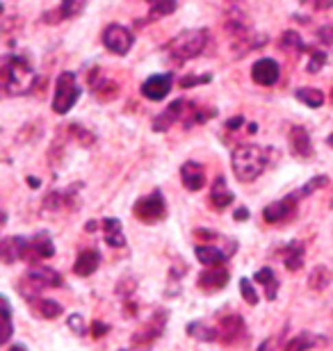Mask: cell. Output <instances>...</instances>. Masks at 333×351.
<instances>
[{
  "label": "cell",
  "mask_w": 333,
  "mask_h": 351,
  "mask_svg": "<svg viewBox=\"0 0 333 351\" xmlns=\"http://www.w3.org/2000/svg\"><path fill=\"white\" fill-rule=\"evenodd\" d=\"M329 144H331V146H333V135H331V137H329Z\"/></svg>",
  "instance_id": "obj_50"
},
{
  "label": "cell",
  "mask_w": 333,
  "mask_h": 351,
  "mask_svg": "<svg viewBox=\"0 0 333 351\" xmlns=\"http://www.w3.org/2000/svg\"><path fill=\"white\" fill-rule=\"evenodd\" d=\"M69 328L76 335H87V324H84L82 315H71V317H69Z\"/></svg>",
  "instance_id": "obj_38"
},
{
  "label": "cell",
  "mask_w": 333,
  "mask_h": 351,
  "mask_svg": "<svg viewBox=\"0 0 333 351\" xmlns=\"http://www.w3.org/2000/svg\"><path fill=\"white\" fill-rule=\"evenodd\" d=\"M329 185V178H327V176H315V178H310L308 182H306V185H303L301 189H299V194H301V199H303V196H308V194H315L317 192V189H322V187H327Z\"/></svg>",
  "instance_id": "obj_36"
},
{
  "label": "cell",
  "mask_w": 333,
  "mask_h": 351,
  "mask_svg": "<svg viewBox=\"0 0 333 351\" xmlns=\"http://www.w3.org/2000/svg\"><path fill=\"white\" fill-rule=\"evenodd\" d=\"M215 333H217V342L233 345V342H238L244 335V319L240 315H226L224 319H219Z\"/></svg>",
  "instance_id": "obj_12"
},
{
  "label": "cell",
  "mask_w": 333,
  "mask_h": 351,
  "mask_svg": "<svg viewBox=\"0 0 333 351\" xmlns=\"http://www.w3.org/2000/svg\"><path fill=\"white\" fill-rule=\"evenodd\" d=\"M0 306H3V326H5L0 342L7 345V342L12 340V331H14V328H12V308H10V301H7V297H0Z\"/></svg>",
  "instance_id": "obj_31"
},
{
  "label": "cell",
  "mask_w": 333,
  "mask_h": 351,
  "mask_svg": "<svg viewBox=\"0 0 333 351\" xmlns=\"http://www.w3.org/2000/svg\"><path fill=\"white\" fill-rule=\"evenodd\" d=\"M208 44V30L205 27H194V30H183L181 34L167 44V53L174 64H185L187 60H194L196 55L203 53Z\"/></svg>",
  "instance_id": "obj_3"
},
{
  "label": "cell",
  "mask_w": 333,
  "mask_h": 351,
  "mask_svg": "<svg viewBox=\"0 0 333 351\" xmlns=\"http://www.w3.org/2000/svg\"><path fill=\"white\" fill-rule=\"evenodd\" d=\"M62 285V276L51 267H44V265H37V267H30L25 271V276L21 278L19 283V292L23 294L25 299L30 301H37V297L46 287H60Z\"/></svg>",
  "instance_id": "obj_4"
},
{
  "label": "cell",
  "mask_w": 333,
  "mask_h": 351,
  "mask_svg": "<svg viewBox=\"0 0 333 351\" xmlns=\"http://www.w3.org/2000/svg\"><path fill=\"white\" fill-rule=\"evenodd\" d=\"M324 338L322 335H315V333H299V335H295L292 340L288 342L286 349L283 351H308V349H313L317 345H322Z\"/></svg>",
  "instance_id": "obj_26"
},
{
  "label": "cell",
  "mask_w": 333,
  "mask_h": 351,
  "mask_svg": "<svg viewBox=\"0 0 333 351\" xmlns=\"http://www.w3.org/2000/svg\"><path fill=\"white\" fill-rule=\"evenodd\" d=\"M192 101H183V98H179V101H174L169 108L162 112V114H158L153 119V130L155 132H162V130H169L176 121H183V119L190 117V112H192Z\"/></svg>",
  "instance_id": "obj_9"
},
{
  "label": "cell",
  "mask_w": 333,
  "mask_h": 351,
  "mask_svg": "<svg viewBox=\"0 0 333 351\" xmlns=\"http://www.w3.org/2000/svg\"><path fill=\"white\" fill-rule=\"evenodd\" d=\"M331 271L327 269L324 265H317L313 271H310V276H308V287L310 290H315V292H322V290H327V287L331 285Z\"/></svg>",
  "instance_id": "obj_27"
},
{
  "label": "cell",
  "mask_w": 333,
  "mask_h": 351,
  "mask_svg": "<svg viewBox=\"0 0 333 351\" xmlns=\"http://www.w3.org/2000/svg\"><path fill=\"white\" fill-rule=\"evenodd\" d=\"M160 3H165V0H148V5H151V7L153 5H160Z\"/></svg>",
  "instance_id": "obj_49"
},
{
  "label": "cell",
  "mask_w": 333,
  "mask_h": 351,
  "mask_svg": "<svg viewBox=\"0 0 333 351\" xmlns=\"http://www.w3.org/2000/svg\"><path fill=\"white\" fill-rule=\"evenodd\" d=\"M55 256V244L51 240V235L46 230H41L34 237L27 240V249H25V261L27 263H39V261H46V258Z\"/></svg>",
  "instance_id": "obj_10"
},
{
  "label": "cell",
  "mask_w": 333,
  "mask_h": 351,
  "mask_svg": "<svg viewBox=\"0 0 333 351\" xmlns=\"http://www.w3.org/2000/svg\"><path fill=\"white\" fill-rule=\"evenodd\" d=\"M281 78V66L279 62L272 58L258 60L251 69V80L260 87H274Z\"/></svg>",
  "instance_id": "obj_11"
},
{
  "label": "cell",
  "mask_w": 333,
  "mask_h": 351,
  "mask_svg": "<svg viewBox=\"0 0 333 351\" xmlns=\"http://www.w3.org/2000/svg\"><path fill=\"white\" fill-rule=\"evenodd\" d=\"M240 292H242V299L246 301L249 306H258V292H256V287L251 285V280L249 278H240Z\"/></svg>",
  "instance_id": "obj_35"
},
{
  "label": "cell",
  "mask_w": 333,
  "mask_h": 351,
  "mask_svg": "<svg viewBox=\"0 0 333 351\" xmlns=\"http://www.w3.org/2000/svg\"><path fill=\"white\" fill-rule=\"evenodd\" d=\"M253 280L265 287V297L269 301L276 299V294H279V280H276V274H274L272 267H263V269H258Z\"/></svg>",
  "instance_id": "obj_25"
},
{
  "label": "cell",
  "mask_w": 333,
  "mask_h": 351,
  "mask_svg": "<svg viewBox=\"0 0 333 351\" xmlns=\"http://www.w3.org/2000/svg\"><path fill=\"white\" fill-rule=\"evenodd\" d=\"M249 219V210L246 208H238L236 210V221H246Z\"/></svg>",
  "instance_id": "obj_44"
},
{
  "label": "cell",
  "mask_w": 333,
  "mask_h": 351,
  "mask_svg": "<svg viewBox=\"0 0 333 351\" xmlns=\"http://www.w3.org/2000/svg\"><path fill=\"white\" fill-rule=\"evenodd\" d=\"M229 278H231V274L226 267H210V269H205L199 276V287H203L205 292L224 290L226 283H229Z\"/></svg>",
  "instance_id": "obj_18"
},
{
  "label": "cell",
  "mask_w": 333,
  "mask_h": 351,
  "mask_svg": "<svg viewBox=\"0 0 333 351\" xmlns=\"http://www.w3.org/2000/svg\"><path fill=\"white\" fill-rule=\"evenodd\" d=\"M176 7H179V3H176V0H165V3H160V5H153L151 7V14H148L146 21H155V19L167 16V14L176 12Z\"/></svg>",
  "instance_id": "obj_34"
},
{
  "label": "cell",
  "mask_w": 333,
  "mask_h": 351,
  "mask_svg": "<svg viewBox=\"0 0 333 351\" xmlns=\"http://www.w3.org/2000/svg\"><path fill=\"white\" fill-rule=\"evenodd\" d=\"M94 228H96V221H89V223H87V230L91 233V230H94Z\"/></svg>",
  "instance_id": "obj_48"
},
{
  "label": "cell",
  "mask_w": 333,
  "mask_h": 351,
  "mask_svg": "<svg viewBox=\"0 0 333 351\" xmlns=\"http://www.w3.org/2000/svg\"><path fill=\"white\" fill-rule=\"evenodd\" d=\"M162 328H165V315L162 313H155V317L148 322V324L141 328V331H137L133 335V342L137 347H146V345H153L155 340L162 335Z\"/></svg>",
  "instance_id": "obj_15"
},
{
  "label": "cell",
  "mask_w": 333,
  "mask_h": 351,
  "mask_svg": "<svg viewBox=\"0 0 333 351\" xmlns=\"http://www.w3.org/2000/svg\"><path fill=\"white\" fill-rule=\"evenodd\" d=\"M133 213L139 221H144V223H155V221L165 219L167 217L165 196H162L160 189H153L148 196H144V199H139L137 203H135Z\"/></svg>",
  "instance_id": "obj_6"
},
{
  "label": "cell",
  "mask_w": 333,
  "mask_h": 351,
  "mask_svg": "<svg viewBox=\"0 0 333 351\" xmlns=\"http://www.w3.org/2000/svg\"><path fill=\"white\" fill-rule=\"evenodd\" d=\"M297 101L299 103H303L306 108H313V110H317V108H322L324 105V94L320 89H315V87H301V89H297Z\"/></svg>",
  "instance_id": "obj_28"
},
{
  "label": "cell",
  "mask_w": 333,
  "mask_h": 351,
  "mask_svg": "<svg viewBox=\"0 0 333 351\" xmlns=\"http://www.w3.org/2000/svg\"><path fill=\"white\" fill-rule=\"evenodd\" d=\"M37 308H39L41 317H46V319H55V317H60V315L65 313L62 304H58V301H53V299H39Z\"/></svg>",
  "instance_id": "obj_30"
},
{
  "label": "cell",
  "mask_w": 333,
  "mask_h": 351,
  "mask_svg": "<svg viewBox=\"0 0 333 351\" xmlns=\"http://www.w3.org/2000/svg\"><path fill=\"white\" fill-rule=\"evenodd\" d=\"M290 151L295 153L297 158H308L313 156V144H310V135L303 125H292L290 128Z\"/></svg>",
  "instance_id": "obj_19"
},
{
  "label": "cell",
  "mask_w": 333,
  "mask_h": 351,
  "mask_svg": "<svg viewBox=\"0 0 333 351\" xmlns=\"http://www.w3.org/2000/svg\"><path fill=\"white\" fill-rule=\"evenodd\" d=\"M69 130H71V135H76L80 142L84 144V146H89V144H94V132H89V130H84L82 125H78V123H73V125H69Z\"/></svg>",
  "instance_id": "obj_37"
},
{
  "label": "cell",
  "mask_w": 333,
  "mask_h": 351,
  "mask_svg": "<svg viewBox=\"0 0 333 351\" xmlns=\"http://www.w3.org/2000/svg\"><path fill=\"white\" fill-rule=\"evenodd\" d=\"M317 39H320L324 46H333V23L322 25L320 30H317Z\"/></svg>",
  "instance_id": "obj_40"
},
{
  "label": "cell",
  "mask_w": 333,
  "mask_h": 351,
  "mask_svg": "<svg viewBox=\"0 0 333 351\" xmlns=\"http://www.w3.org/2000/svg\"><path fill=\"white\" fill-rule=\"evenodd\" d=\"M231 167L240 182L256 180L267 167V151L260 149V146H253V144L238 146V149L233 151Z\"/></svg>",
  "instance_id": "obj_2"
},
{
  "label": "cell",
  "mask_w": 333,
  "mask_h": 351,
  "mask_svg": "<svg viewBox=\"0 0 333 351\" xmlns=\"http://www.w3.org/2000/svg\"><path fill=\"white\" fill-rule=\"evenodd\" d=\"M212 75L205 73V75H183L181 78V87H194V85H201V82H210Z\"/></svg>",
  "instance_id": "obj_39"
},
{
  "label": "cell",
  "mask_w": 333,
  "mask_h": 351,
  "mask_svg": "<svg viewBox=\"0 0 333 351\" xmlns=\"http://www.w3.org/2000/svg\"><path fill=\"white\" fill-rule=\"evenodd\" d=\"M299 199H301V194L292 192V194H288L286 199L269 203V206L263 210V219L267 223H283V221L292 219L295 213H297V203H299Z\"/></svg>",
  "instance_id": "obj_8"
},
{
  "label": "cell",
  "mask_w": 333,
  "mask_h": 351,
  "mask_svg": "<svg viewBox=\"0 0 333 351\" xmlns=\"http://www.w3.org/2000/svg\"><path fill=\"white\" fill-rule=\"evenodd\" d=\"M308 55H310L308 66H306V71H308V73H317L324 64H327V60H329V58H327V53L320 51V48H310Z\"/></svg>",
  "instance_id": "obj_33"
},
{
  "label": "cell",
  "mask_w": 333,
  "mask_h": 351,
  "mask_svg": "<svg viewBox=\"0 0 333 351\" xmlns=\"http://www.w3.org/2000/svg\"><path fill=\"white\" fill-rule=\"evenodd\" d=\"M242 123H244V119H242V117H231L229 121H226V125H229L231 130H233V128H240Z\"/></svg>",
  "instance_id": "obj_43"
},
{
  "label": "cell",
  "mask_w": 333,
  "mask_h": 351,
  "mask_svg": "<svg viewBox=\"0 0 333 351\" xmlns=\"http://www.w3.org/2000/svg\"><path fill=\"white\" fill-rule=\"evenodd\" d=\"M80 98V87L76 82V75L71 71H62L55 82V98H53V112L55 114H67Z\"/></svg>",
  "instance_id": "obj_5"
},
{
  "label": "cell",
  "mask_w": 333,
  "mask_h": 351,
  "mask_svg": "<svg viewBox=\"0 0 333 351\" xmlns=\"http://www.w3.org/2000/svg\"><path fill=\"white\" fill-rule=\"evenodd\" d=\"M25 249H27L25 237H5V240L0 242V261L5 265L25 261Z\"/></svg>",
  "instance_id": "obj_14"
},
{
  "label": "cell",
  "mask_w": 333,
  "mask_h": 351,
  "mask_svg": "<svg viewBox=\"0 0 333 351\" xmlns=\"http://www.w3.org/2000/svg\"><path fill=\"white\" fill-rule=\"evenodd\" d=\"M258 351H274V338L263 340V345L258 347Z\"/></svg>",
  "instance_id": "obj_45"
},
{
  "label": "cell",
  "mask_w": 333,
  "mask_h": 351,
  "mask_svg": "<svg viewBox=\"0 0 333 351\" xmlns=\"http://www.w3.org/2000/svg\"><path fill=\"white\" fill-rule=\"evenodd\" d=\"M281 48H283V51H286V53H301V51H310V48H306V44H303V41H301V37H299V32H297V30H288L286 34H283V37H281Z\"/></svg>",
  "instance_id": "obj_29"
},
{
  "label": "cell",
  "mask_w": 333,
  "mask_h": 351,
  "mask_svg": "<svg viewBox=\"0 0 333 351\" xmlns=\"http://www.w3.org/2000/svg\"><path fill=\"white\" fill-rule=\"evenodd\" d=\"M105 333H108V326H105L101 319L91 322V338H103Z\"/></svg>",
  "instance_id": "obj_41"
},
{
  "label": "cell",
  "mask_w": 333,
  "mask_h": 351,
  "mask_svg": "<svg viewBox=\"0 0 333 351\" xmlns=\"http://www.w3.org/2000/svg\"><path fill=\"white\" fill-rule=\"evenodd\" d=\"M172 85H174L172 73H155L148 80H144V85H141V96H146L148 101H162L165 96H169Z\"/></svg>",
  "instance_id": "obj_13"
},
{
  "label": "cell",
  "mask_w": 333,
  "mask_h": 351,
  "mask_svg": "<svg viewBox=\"0 0 333 351\" xmlns=\"http://www.w3.org/2000/svg\"><path fill=\"white\" fill-rule=\"evenodd\" d=\"M27 185H30V187H39L41 182H39V178H32V176H30V178H27Z\"/></svg>",
  "instance_id": "obj_46"
},
{
  "label": "cell",
  "mask_w": 333,
  "mask_h": 351,
  "mask_svg": "<svg viewBox=\"0 0 333 351\" xmlns=\"http://www.w3.org/2000/svg\"><path fill=\"white\" fill-rule=\"evenodd\" d=\"M10 351H27V349H25V345H12Z\"/></svg>",
  "instance_id": "obj_47"
},
{
  "label": "cell",
  "mask_w": 333,
  "mask_h": 351,
  "mask_svg": "<svg viewBox=\"0 0 333 351\" xmlns=\"http://www.w3.org/2000/svg\"><path fill=\"white\" fill-rule=\"evenodd\" d=\"M98 265H101V254L96 249H82L73 263V274L76 276H91L98 269Z\"/></svg>",
  "instance_id": "obj_20"
},
{
  "label": "cell",
  "mask_w": 333,
  "mask_h": 351,
  "mask_svg": "<svg viewBox=\"0 0 333 351\" xmlns=\"http://www.w3.org/2000/svg\"><path fill=\"white\" fill-rule=\"evenodd\" d=\"M187 333H190V335H196V338L203 340V342H217V333H215V328L203 326L201 322H194V324H190Z\"/></svg>",
  "instance_id": "obj_32"
},
{
  "label": "cell",
  "mask_w": 333,
  "mask_h": 351,
  "mask_svg": "<svg viewBox=\"0 0 333 351\" xmlns=\"http://www.w3.org/2000/svg\"><path fill=\"white\" fill-rule=\"evenodd\" d=\"M84 5H87V0H62L58 10H48L44 14V21L46 23H60L65 19H73L84 10Z\"/></svg>",
  "instance_id": "obj_16"
},
{
  "label": "cell",
  "mask_w": 333,
  "mask_h": 351,
  "mask_svg": "<svg viewBox=\"0 0 333 351\" xmlns=\"http://www.w3.org/2000/svg\"><path fill=\"white\" fill-rule=\"evenodd\" d=\"M331 7H333V0H315V10L324 12V10H331Z\"/></svg>",
  "instance_id": "obj_42"
},
{
  "label": "cell",
  "mask_w": 333,
  "mask_h": 351,
  "mask_svg": "<svg viewBox=\"0 0 333 351\" xmlns=\"http://www.w3.org/2000/svg\"><path fill=\"white\" fill-rule=\"evenodd\" d=\"M133 44H135V34L128 30V27H124L119 23H112V25H108L103 30V46L108 48L110 53L119 55V58L128 55Z\"/></svg>",
  "instance_id": "obj_7"
},
{
  "label": "cell",
  "mask_w": 333,
  "mask_h": 351,
  "mask_svg": "<svg viewBox=\"0 0 333 351\" xmlns=\"http://www.w3.org/2000/svg\"><path fill=\"white\" fill-rule=\"evenodd\" d=\"M103 235H105V242H108L112 249H124L126 247L124 226L117 217H108V219H103Z\"/></svg>",
  "instance_id": "obj_23"
},
{
  "label": "cell",
  "mask_w": 333,
  "mask_h": 351,
  "mask_svg": "<svg viewBox=\"0 0 333 351\" xmlns=\"http://www.w3.org/2000/svg\"><path fill=\"white\" fill-rule=\"evenodd\" d=\"M181 180L190 192H199V189L205 185V167L190 160L181 167Z\"/></svg>",
  "instance_id": "obj_17"
},
{
  "label": "cell",
  "mask_w": 333,
  "mask_h": 351,
  "mask_svg": "<svg viewBox=\"0 0 333 351\" xmlns=\"http://www.w3.org/2000/svg\"><path fill=\"white\" fill-rule=\"evenodd\" d=\"M210 203H212V208H217V210L229 208L231 203H233V194H231L229 185H226V178H224L222 173L217 176L215 182H212V189H210Z\"/></svg>",
  "instance_id": "obj_22"
},
{
  "label": "cell",
  "mask_w": 333,
  "mask_h": 351,
  "mask_svg": "<svg viewBox=\"0 0 333 351\" xmlns=\"http://www.w3.org/2000/svg\"><path fill=\"white\" fill-rule=\"evenodd\" d=\"M39 75L27 64V60L19 55H5L3 58V89L7 96H25L37 87Z\"/></svg>",
  "instance_id": "obj_1"
},
{
  "label": "cell",
  "mask_w": 333,
  "mask_h": 351,
  "mask_svg": "<svg viewBox=\"0 0 333 351\" xmlns=\"http://www.w3.org/2000/svg\"><path fill=\"white\" fill-rule=\"evenodd\" d=\"M194 256H196V261L205 267H224V263L229 261L231 254L219 247H210V244H199V247L194 249Z\"/></svg>",
  "instance_id": "obj_21"
},
{
  "label": "cell",
  "mask_w": 333,
  "mask_h": 351,
  "mask_svg": "<svg viewBox=\"0 0 333 351\" xmlns=\"http://www.w3.org/2000/svg\"><path fill=\"white\" fill-rule=\"evenodd\" d=\"M283 263L290 271H299L303 267V242H290L286 249H283Z\"/></svg>",
  "instance_id": "obj_24"
}]
</instances>
